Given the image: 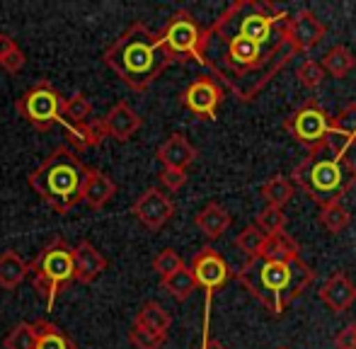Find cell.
Segmentation results:
<instances>
[{"instance_id":"36","label":"cell","mask_w":356,"mask_h":349,"mask_svg":"<svg viewBox=\"0 0 356 349\" xmlns=\"http://www.w3.org/2000/svg\"><path fill=\"white\" fill-rule=\"evenodd\" d=\"M165 340H168V337L148 332L138 325H134L131 330H129V342H131L134 349H160L165 345Z\"/></svg>"},{"instance_id":"23","label":"cell","mask_w":356,"mask_h":349,"mask_svg":"<svg viewBox=\"0 0 356 349\" xmlns=\"http://www.w3.org/2000/svg\"><path fill=\"white\" fill-rule=\"evenodd\" d=\"M134 325L143 327V330H148V332H155V335L168 337V330H170V325H172V318H170V313L165 311L158 301H148V303H143L141 311L136 313Z\"/></svg>"},{"instance_id":"32","label":"cell","mask_w":356,"mask_h":349,"mask_svg":"<svg viewBox=\"0 0 356 349\" xmlns=\"http://www.w3.org/2000/svg\"><path fill=\"white\" fill-rule=\"evenodd\" d=\"M264 241H267V236H264V233L252 223V226H248L243 233H238V238H235V247L243 250L245 255H248V260H254V257L259 255V250H262Z\"/></svg>"},{"instance_id":"15","label":"cell","mask_w":356,"mask_h":349,"mask_svg":"<svg viewBox=\"0 0 356 349\" xmlns=\"http://www.w3.org/2000/svg\"><path fill=\"white\" fill-rule=\"evenodd\" d=\"M117 194V182L109 177L107 172L97 170V168H85V182H83V202L90 209L99 211L107 206Z\"/></svg>"},{"instance_id":"9","label":"cell","mask_w":356,"mask_h":349,"mask_svg":"<svg viewBox=\"0 0 356 349\" xmlns=\"http://www.w3.org/2000/svg\"><path fill=\"white\" fill-rule=\"evenodd\" d=\"M189 269H192V274H194V279H197L199 286L207 291V316H204V340H207L209 337V311H211V298H213V293L218 291V289L223 286L230 277H233V269H230L228 262H225L223 257H220L218 252L209 245L202 247V250L192 257Z\"/></svg>"},{"instance_id":"24","label":"cell","mask_w":356,"mask_h":349,"mask_svg":"<svg viewBox=\"0 0 356 349\" xmlns=\"http://www.w3.org/2000/svg\"><path fill=\"white\" fill-rule=\"evenodd\" d=\"M34 332H37V340H34V349H78V345L51 320H34Z\"/></svg>"},{"instance_id":"37","label":"cell","mask_w":356,"mask_h":349,"mask_svg":"<svg viewBox=\"0 0 356 349\" xmlns=\"http://www.w3.org/2000/svg\"><path fill=\"white\" fill-rule=\"evenodd\" d=\"M296 76H298V83L303 88H308V90H313V88H318L320 83H323V76H325V71H323V66H320L318 61H303L298 66V71H296Z\"/></svg>"},{"instance_id":"40","label":"cell","mask_w":356,"mask_h":349,"mask_svg":"<svg viewBox=\"0 0 356 349\" xmlns=\"http://www.w3.org/2000/svg\"><path fill=\"white\" fill-rule=\"evenodd\" d=\"M337 349H356V325H347L337 337H334Z\"/></svg>"},{"instance_id":"29","label":"cell","mask_w":356,"mask_h":349,"mask_svg":"<svg viewBox=\"0 0 356 349\" xmlns=\"http://www.w3.org/2000/svg\"><path fill=\"white\" fill-rule=\"evenodd\" d=\"M92 114V102L83 92H73L71 97L63 99L61 104V122L66 124H85Z\"/></svg>"},{"instance_id":"14","label":"cell","mask_w":356,"mask_h":349,"mask_svg":"<svg viewBox=\"0 0 356 349\" xmlns=\"http://www.w3.org/2000/svg\"><path fill=\"white\" fill-rule=\"evenodd\" d=\"M107 269V257L90 241H80L73 247V282L92 284Z\"/></svg>"},{"instance_id":"33","label":"cell","mask_w":356,"mask_h":349,"mask_svg":"<svg viewBox=\"0 0 356 349\" xmlns=\"http://www.w3.org/2000/svg\"><path fill=\"white\" fill-rule=\"evenodd\" d=\"M330 131L349 138L352 143L356 141V102L347 104V107H344L337 117L330 119Z\"/></svg>"},{"instance_id":"41","label":"cell","mask_w":356,"mask_h":349,"mask_svg":"<svg viewBox=\"0 0 356 349\" xmlns=\"http://www.w3.org/2000/svg\"><path fill=\"white\" fill-rule=\"evenodd\" d=\"M15 49H17L15 39L10 37V34H0V61H3V58L8 56L10 51H15Z\"/></svg>"},{"instance_id":"3","label":"cell","mask_w":356,"mask_h":349,"mask_svg":"<svg viewBox=\"0 0 356 349\" xmlns=\"http://www.w3.org/2000/svg\"><path fill=\"white\" fill-rule=\"evenodd\" d=\"M29 187L56 213H68L83 202L85 165L68 146H56L51 156L29 172Z\"/></svg>"},{"instance_id":"12","label":"cell","mask_w":356,"mask_h":349,"mask_svg":"<svg viewBox=\"0 0 356 349\" xmlns=\"http://www.w3.org/2000/svg\"><path fill=\"white\" fill-rule=\"evenodd\" d=\"M325 32H327V27H325L310 10H300V13H296L293 17L286 22L284 39L293 44L296 49H303L305 51V49H313L315 44H320Z\"/></svg>"},{"instance_id":"8","label":"cell","mask_w":356,"mask_h":349,"mask_svg":"<svg viewBox=\"0 0 356 349\" xmlns=\"http://www.w3.org/2000/svg\"><path fill=\"white\" fill-rule=\"evenodd\" d=\"M284 129L308 151H315L325 143V136L330 131V117L318 99H308L303 102V107L284 119Z\"/></svg>"},{"instance_id":"7","label":"cell","mask_w":356,"mask_h":349,"mask_svg":"<svg viewBox=\"0 0 356 349\" xmlns=\"http://www.w3.org/2000/svg\"><path fill=\"white\" fill-rule=\"evenodd\" d=\"M61 104L63 97L54 88V83L42 78V81H37L32 88L19 95L17 102H15V109L37 131H51L56 124H61Z\"/></svg>"},{"instance_id":"18","label":"cell","mask_w":356,"mask_h":349,"mask_svg":"<svg viewBox=\"0 0 356 349\" xmlns=\"http://www.w3.org/2000/svg\"><path fill=\"white\" fill-rule=\"evenodd\" d=\"M63 131H66V138L71 143V151L73 153H83L88 148H95V146H102V141L107 138L104 133V127H102V119H90L85 124H66L61 122Z\"/></svg>"},{"instance_id":"39","label":"cell","mask_w":356,"mask_h":349,"mask_svg":"<svg viewBox=\"0 0 356 349\" xmlns=\"http://www.w3.org/2000/svg\"><path fill=\"white\" fill-rule=\"evenodd\" d=\"M24 66H27V56H24V51H22L19 47L15 49V51H10L8 56H5L3 61H0V68H3V71H8L10 76L19 73Z\"/></svg>"},{"instance_id":"28","label":"cell","mask_w":356,"mask_h":349,"mask_svg":"<svg viewBox=\"0 0 356 349\" xmlns=\"http://www.w3.org/2000/svg\"><path fill=\"white\" fill-rule=\"evenodd\" d=\"M354 66H356L354 54L349 51L347 47H342V44L332 47L323 58V71H327L330 76H334V78H347Z\"/></svg>"},{"instance_id":"2","label":"cell","mask_w":356,"mask_h":349,"mask_svg":"<svg viewBox=\"0 0 356 349\" xmlns=\"http://www.w3.org/2000/svg\"><path fill=\"white\" fill-rule=\"evenodd\" d=\"M235 279L264 308L279 316L293 298H298L313 284L315 272L300 257L291 262H269L254 257V260H248V264L235 274Z\"/></svg>"},{"instance_id":"35","label":"cell","mask_w":356,"mask_h":349,"mask_svg":"<svg viewBox=\"0 0 356 349\" xmlns=\"http://www.w3.org/2000/svg\"><path fill=\"white\" fill-rule=\"evenodd\" d=\"M182 267H184V260L172 250V247H165V250H160L158 255L153 257V272H158L160 279L179 272Z\"/></svg>"},{"instance_id":"21","label":"cell","mask_w":356,"mask_h":349,"mask_svg":"<svg viewBox=\"0 0 356 349\" xmlns=\"http://www.w3.org/2000/svg\"><path fill=\"white\" fill-rule=\"evenodd\" d=\"M225 51H228V63L235 71H248V68L257 66V58L262 56V47H257V44L250 42V39L240 37V34L228 39Z\"/></svg>"},{"instance_id":"11","label":"cell","mask_w":356,"mask_h":349,"mask_svg":"<svg viewBox=\"0 0 356 349\" xmlns=\"http://www.w3.org/2000/svg\"><path fill=\"white\" fill-rule=\"evenodd\" d=\"M179 102L192 114H197L199 119H216L218 104L223 102V88L213 78L202 76L194 83H189L187 90L182 92V97H179Z\"/></svg>"},{"instance_id":"27","label":"cell","mask_w":356,"mask_h":349,"mask_svg":"<svg viewBox=\"0 0 356 349\" xmlns=\"http://www.w3.org/2000/svg\"><path fill=\"white\" fill-rule=\"evenodd\" d=\"M160 284H163L165 291H168L172 298H177V301H187V298L192 296V293L197 291V286H199L197 279H194V274H192V269H189L187 264H184L179 272L160 279Z\"/></svg>"},{"instance_id":"10","label":"cell","mask_w":356,"mask_h":349,"mask_svg":"<svg viewBox=\"0 0 356 349\" xmlns=\"http://www.w3.org/2000/svg\"><path fill=\"white\" fill-rule=\"evenodd\" d=\"M131 213L143 223L148 231H160L175 216V202L158 187H148L134 202Z\"/></svg>"},{"instance_id":"13","label":"cell","mask_w":356,"mask_h":349,"mask_svg":"<svg viewBox=\"0 0 356 349\" xmlns=\"http://www.w3.org/2000/svg\"><path fill=\"white\" fill-rule=\"evenodd\" d=\"M102 127L107 138H114L117 143H124L138 133V129L143 127V119L138 117V112L127 102V99H119L112 109L102 117Z\"/></svg>"},{"instance_id":"1","label":"cell","mask_w":356,"mask_h":349,"mask_svg":"<svg viewBox=\"0 0 356 349\" xmlns=\"http://www.w3.org/2000/svg\"><path fill=\"white\" fill-rule=\"evenodd\" d=\"M102 61L127 83L134 92H145L168 66L170 56L160 44V34L143 22H134L104 49Z\"/></svg>"},{"instance_id":"25","label":"cell","mask_w":356,"mask_h":349,"mask_svg":"<svg viewBox=\"0 0 356 349\" xmlns=\"http://www.w3.org/2000/svg\"><path fill=\"white\" fill-rule=\"evenodd\" d=\"M272 22L274 19L269 17V15H264V10L262 13L245 15L238 24V34L245 39H250V42H254L257 47H262V44L269 39V34H272Z\"/></svg>"},{"instance_id":"20","label":"cell","mask_w":356,"mask_h":349,"mask_svg":"<svg viewBox=\"0 0 356 349\" xmlns=\"http://www.w3.org/2000/svg\"><path fill=\"white\" fill-rule=\"evenodd\" d=\"M27 274H29V262L22 260V255L17 250H5L0 255V289L15 291L27 279Z\"/></svg>"},{"instance_id":"38","label":"cell","mask_w":356,"mask_h":349,"mask_svg":"<svg viewBox=\"0 0 356 349\" xmlns=\"http://www.w3.org/2000/svg\"><path fill=\"white\" fill-rule=\"evenodd\" d=\"M160 184L168 192H179L187 184V170H175V168H163L160 170Z\"/></svg>"},{"instance_id":"4","label":"cell","mask_w":356,"mask_h":349,"mask_svg":"<svg viewBox=\"0 0 356 349\" xmlns=\"http://www.w3.org/2000/svg\"><path fill=\"white\" fill-rule=\"evenodd\" d=\"M293 187H300L320 206L339 204L356 187V165L349 158L330 156L320 146L293 168Z\"/></svg>"},{"instance_id":"26","label":"cell","mask_w":356,"mask_h":349,"mask_svg":"<svg viewBox=\"0 0 356 349\" xmlns=\"http://www.w3.org/2000/svg\"><path fill=\"white\" fill-rule=\"evenodd\" d=\"M293 194H296L293 182L289 177H284V174H274L272 179H267L262 184V199L274 209H284L293 199Z\"/></svg>"},{"instance_id":"16","label":"cell","mask_w":356,"mask_h":349,"mask_svg":"<svg viewBox=\"0 0 356 349\" xmlns=\"http://www.w3.org/2000/svg\"><path fill=\"white\" fill-rule=\"evenodd\" d=\"M158 161L163 163V168H175V170H187L194 161H197L199 151L189 143L187 136L182 133H172L168 136V141H163L155 151Z\"/></svg>"},{"instance_id":"22","label":"cell","mask_w":356,"mask_h":349,"mask_svg":"<svg viewBox=\"0 0 356 349\" xmlns=\"http://www.w3.org/2000/svg\"><path fill=\"white\" fill-rule=\"evenodd\" d=\"M259 260L269 262H291L298 260V245L289 233H277V236H267L262 250H259Z\"/></svg>"},{"instance_id":"30","label":"cell","mask_w":356,"mask_h":349,"mask_svg":"<svg viewBox=\"0 0 356 349\" xmlns=\"http://www.w3.org/2000/svg\"><path fill=\"white\" fill-rule=\"evenodd\" d=\"M318 221H320V226H323L325 231L332 233V236H337V233H342L344 228L352 223V213L342 206V202H339V204H327V206L320 209Z\"/></svg>"},{"instance_id":"19","label":"cell","mask_w":356,"mask_h":349,"mask_svg":"<svg viewBox=\"0 0 356 349\" xmlns=\"http://www.w3.org/2000/svg\"><path fill=\"white\" fill-rule=\"evenodd\" d=\"M194 223H197V228L209 238V241H216V238H220L230 228L233 216H230L220 204L211 202V204H207L197 216H194Z\"/></svg>"},{"instance_id":"42","label":"cell","mask_w":356,"mask_h":349,"mask_svg":"<svg viewBox=\"0 0 356 349\" xmlns=\"http://www.w3.org/2000/svg\"><path fill=\"white\" fill-rule=\"evenodd\" d=\"M279 349H289V347H279Z\"/></svg>"},{"instance_id":"17","label":"cell","mask_w":356,"mask_h":349,"mask_svg":"<svg viewBox=\"0 0 356 349\" xmlns=\"http://www.w3.org/2000/svg\"><path fill=\"white\" fill-rule=\"evenodd\" d=\"M320 301L330 308L332 313H344L349 306L356 301V286L352 284V279L347 277V272H334L327 279L323 289H320Z\"/></svg>"},{"instance_id":"34","label":"cell","mask_w":356,"mask_h":349,"mask_svg":"<svg viewBox=\"0 0 356 349\" xmlns=\"http://www.w3.org/2000/svg\"><path fill=\"white\" fill-rule=\"evenodd\" d=\"M34 340H37V332H34L32 323H17V325L8 332L3 347L5 349H34Z\"/></svg>"},{"instance_id":"31","label":"cell","mask_w":356,"mask_h":349,"mask_svg":"<svg viewBox=\"0 0 356 349\" xmlns=\"http://www.w3.org/2000/svg\"><path fill=\"white\" fill-rule=\"evenodd\" d=\"M254 226H257L264 236H277V233H284V228H286L284 209L264 206L262 211L257 213V218H254Z\"/></svg>"},{"instance_id":"5","label":"cell","mask_w":356,"mask_h":349,"mask_svg":"<svg viewBox=\"0 0 356 349\" xmlns=\"http://www.w3.org/2000/svg\"><path fill=\"white\" fill-rule=\"evenodd\" d=\"M34 291L39 293L47 308L51 311L56 298L73 284V247L63 238H54L42 247L37 257L29 262Z\"/></svg>"},{"instance_id":"6","label":"cell","mask_w":356,"mask_h":349,"mask_svg":"<svg viewBox=\"0 0 356 349\" xmlns=\"http://www.w3.org/2000/svg\"><path fill=\"white\" fill-rule=\"evenodd\" d=\"M160 44L172 63L197 61L207 66V47H209V32L202 29V24L194 19L192 13L177 10L160 29Z\"/></svg>"}]
</instances>
